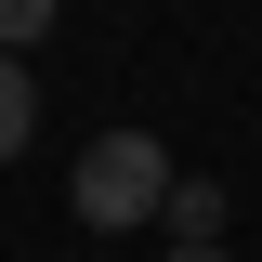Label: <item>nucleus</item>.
I'll return each instance as SVG.
<instances>
[{"instance_id":"obj_1","label":"nucleus","mask_w":262,"mask_h":262,"mask_svg":"<svg viewBox=\"0 0 262 262\" xmlns=\"http://www.w3.org/2000/svg\"><path fill=\"white\" fill-rule=\"evenodd\" d=\"M158 196H170V144L158 131H92V144H79V196H66V210L92 236H131Z\"/></svg>"},{"instance_id":"obj_2","label":"nucleus","mask_w":262,"mask_h":262,"mask_svg":"<svg viewBox=\"0 0 262 262\" xmlns=\"http://www.w3.org/2000/svg\"><path fill=\"white\" fill-rule=\"evenodd\" d=\"M27 131H39V92H27V66H13V53H0V170H13V158H27Z\"/></svg>"},{"instance_id":"obj_3","label":"nucleus","mask_w":262,"mask_h":262,"mask_svg":"<svg viewBox=\"0 0 262 262\" xmlns=\"http://www.w3.org/2000/svg\"><path fill=\"white\" fill-rule=\"evenodd\" d=\"M53 27V0H0V53H13V39H39Z\"/></svg>"},{"instance_id":"obj_4","label":"nucleus","mask_w":262,"mask_h":262,"mask_svg":"<svg viewBox=\"0 0 262 262\" xmlns=\"http://www.w3.org/2000/svg\"><path fill=\"white\" fill-rule=\"evenodd\" d=\"M158 262H236V249H158Z\"/></svg>"}]
</instances>
